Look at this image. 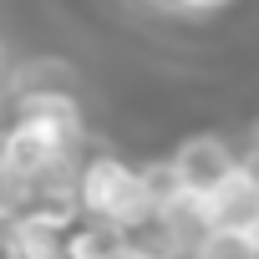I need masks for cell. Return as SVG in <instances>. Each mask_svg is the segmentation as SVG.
<instances>
[{"label": "cell", "instance_id": "obj_2", "mask_svg": "<svg viewBox=\"0 0 259 259\" xmlns=\"http://www.w3.org/2000/svg\"><path fill=\"white\" fill-rule=\"evenodd\" d=\"M71 133L66 127H56V122H46V117H21L6 138H0V178L6 183H21L26 193L36 188V183H46L61 163H66V153H71Z\"/></svg>", "mask_w": 259, "mask_h": 259}, {"label": "cell", "instance_id": "obj_5", "mask_svg": "<svg viewBox=\"0 0 259 259\" xmlns=\"http://www.w3.org/2000/svg\"><path fill=\"white\" fill-rule=\"evenodd\" d=\"M127 249H133V229L107 224V219H92L87 229L66 234V259H117Z\"/></svg>", "mask_w": 259, "mask_h": 259}, {"label": "cell", "instance_id": "obj_1", "mask_svg": "<svg viewBox=\"0 0 259 259\" xmlns=\"http://www.w3.org/2000/svg\"><path fill=\"white\" fill-rule=\"evenodd\" d=\"M76 203L92 219H107V224H122V229H148L153 224V203L143 193V173L127 168L122 158H107V153L81 168Z\"/></svg>", "mask_w": 259, "mask_h": 259}, {"label": "cell", "instance_id": "obj_3", "mask_svg": "<svg viewBox=\"0 0 259 259\" xmlns=\"http://www.w3.org/2000/svg\"><path fill=\"white\" fill-rule=\"evenodd\" d=\"M173 168H178V178H183V193L203 203L208 193H219V188L229 183V173L239 168V158H234V148H229L224 138L198 133V138H183V143L173 148Z\"/></svg>", "mask_w": 259, "mask_h": 259}, {"label": "cell", "instance_id": "obj_4", "mask_svg": "<svg viewBox=\"0 0 259 259\" xmlns=\"http://www.w3.org/2000/svg\"><path fill=\"white\" fill-rule=\"evenodd\" d=\"M203 219H208V229H219V234L249 239V234L259 229V173L239 163V168L229 173V183L203 198Z\"/></svg>", "mask_w": 259, "mask_h": 259}, {"label": "cell", "instance_id": "obj_8", "mask_svg": "<svg viewBox=\"0 0 259 259\" xmlns=\"http://www.w3.org/2000/svg\"><path fill=\"white\" fill-rule=\"evenodd\" d=\"M178 11H219V6H229V0H173Z\"/></svg>", "mask_w": 259, "mask_h": 259}, {"label": "cell", "instance_id": "obj_7", "mask_svg": "<svg viewBox=\"0 0 259 259\" xmlns=\"http://www.w3.org/2000/svg\"><path fill=\"white\" fill-rule=\"evenodd\" d=\"M188 259H259V254L249 249V239H239V234H219V229H208V234L198 239V249H193Z\"/></svg>", "mask_w": 259, "mask_h": 259}, {"label": "cell", "instance_id": "obj_6", "mask_svg": "<svg viewBox=\"0 0 259 259\" xmlns=\"http://www.w3.org/2000/svg\"><path fill=\"white\" fill-rule=\"evenodd\" d=\"M138 173H143V193H148V203H153V219L188 198V193H183V178H178V168H173V158L148 163V168H138Z\"/></svg>", "mask_w": 259, "mask_h": 259}]
</instances>
